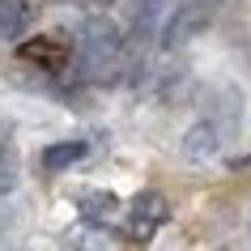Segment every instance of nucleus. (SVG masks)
Wrapping results in <instances>:
<instances>
[{"mask_svg": "<svg viewBox=\"0 0 251 251\" xmlns=\"http://www.w3.org/2000/svg\"><path fill=\"white\" fill-rule=\"evenodd\" d=\"M222 153V128L213 124V119H200V124H192L183 136V158L187 162H209Z\"/></svg>", "mask_w": 251, "mask_h": 251, "instance_id": "5", "label": "nucleus"}, {"mask_svg": "<svg viewBox=\"0 0 251 251\" xmlns=\"http://www.w3.org/2000/svg\"><path fill=\"white\" fill-rule=\"evenodd\" d=\"M30 17H34V4H26V0H0V34L4 39H17Z\"/></svg>", "mask_w": 251, "mask_h": 251, "instance_id": "9", "label": "nucleus"}, {"mask_svg": "<svg viewBox=\"0 0 251 251\" xmlns=\"http://www.w3.org/2000/svg\"><path fill=\"white\" fill-rule=\"evenodd\" d=\"M166 222H171V204H166V196H162V192H141V196L132 200V209H128V238L149 243Z\"/></svg>", "mask_w": 251, "mask_h": 251, "instance_id": "3", "label": "nucleus"}, {"mask_svg": "<svg viewBox=\"0 0 251 251\" xmlns=\"http://www.w3.org/2000/svg\"><path fill=\"white\" fill-rule=\"evenodd\" d=\"M119 209H124V200H119L115 192H106V187H85V192L77 196V213L90 226H106Z\"/></svg>", "mask_w": 251, "mask_h": 251, "instance_id": "6", "label": "nucleus"}, {"mask_svg": "<svg viewBox=\"0 0 251 251\" xmlns=\"http://www.w3.org/2000/svg\"><path fill=\"white\" fill-rule=\"evenodd\" d=\"M17 60L26 64H39L43 73H64L68 60H73V47L55 34H34V39H22L17 43Z\"/></svg>", "mask_w": 251, "mask_h": 251, "instance_id": "4", "label": "nucleus"}, {"mask_svg": "<svg viewBox=\"0 0 251 251\" xmlns=\"http://www.w3.org/2000/svg\"><path fill=\"white\" fill-rule=\"evenodd\" d=\"M17 183H22V158L13 145H0V196L17 192Z\"/></svg>", "mask_w": 251, "mask_h": 251, "instance_id": "10", "label": "nucleus"}, {"mask_svg": "<svg viewBox=\"0 0 251 251\" xmlns=\"http://www.w3.org/2000/svg\"><path fill=\"white\" fill-rule=\"evenodd\" d=\"M213 13H217V0H183V4H171V13L162 22L166 47H179V43H187L192 34H200V30L213 22Z\"/></svg>", "mask_w": 251, "mask_h": 251, "instance_id": "2", "label": "nucleus"}, {"mask_svg": "<svg viewBox=\"0 0 251 251\" xmlns=\"http://www.w3.org/2000/svg\"><path fill=\"white\" fill-rule=\"evenodd\" d=\"M85 141H60V145H47L43 149V171H51V175H60V171H68L73 162H81L85 158Z\"/></svg>", "mask_w": 251, "mask_h": 251, "instance_id": "8", "label": "nucleus"}, {"mask_svg": "<svg viewBox=\"0 0 251 251\" xmlns=\"http://www.w3.org/2000/svg\"><path fill=\"white\" fill-rule=\"evenodd\" d=\"M171 4L175 0H136L132 4V39L136 43L153 39L162 30V22H166V13H171Z\"/></svg>", "mask_w": 251, "mask_h": 251, "instance_id": "7", "label": "nucleus"}, {"mask_svg": "<svg viewBox=\"0 0 251 251\" xmlns=\"http://www.w3.org/2000/svg\"><path fill=\"white\" fill-rule=\"evenodd\" d=\"M119 51H124V34L111 17H90L85 30H81V68L90 73V77H102L106 64H115Z\"/></svg>", "mask_w": 251, "mask_h": 251, "instance_id": "1", "label": "nucleus"}]
</instances>
